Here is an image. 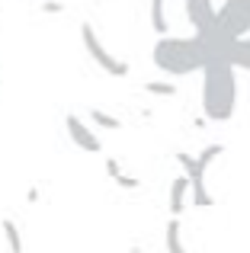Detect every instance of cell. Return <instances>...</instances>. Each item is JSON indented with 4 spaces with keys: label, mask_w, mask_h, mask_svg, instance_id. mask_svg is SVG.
<instances>
[{
    "label": "cell",
    "mask_w": 250,
    "mask_h": 253,
    "mask_svg": "<svg viewBox=\"0 0 250 253\" xmlns=\"http://www.w3.org/2000/svg\"><path fill=\"white\" fill-rule=\"evenodd\" d=\"M154 64L170 77H186L196 71H206L208 64V51L202 36H161L151 48Z\"/></svg>",
    "instance_id": "cell-1"
},
{
    "label": "cell",
    "mask_w": 250,
    "mask_h": 253,
    "mask_svg": "<svg viewBox=\"0 0 250 253\" xmlns=\"http://www.w3.org/2000/svg\"><path fill=\"white\" fill-rule=\"evenodd\" d=\"M238 109V77L234 64L212 61L202 71V112L212 122H228Z\"/></svg>",
    "instance_id": "cell-2"
},
{
    "label": "cell",
    "mask_w": 250,
    "mask_h": 253,
    "mask_svg": "<svg viewBox=\"0 0 250 253\" xmlns=\"http://www.w3.org/2000/svg\"><path fill=\"white\" fill-rule=\"evenodd\" d=\"M221 154H225V148H221V144H208V148H202V154H199V157L186 154V151H180V154H176V161H180V167L186 170L189 183H193V202H196V205H202V209H208V205H215L212 192L206 189V170L212 167V164L218 161Z\"/></svg>",
    "instance_id": "cell-3"
},
{
    "label": "cell",
    "mask_w": 250,
    "mask_h": 253,
    "mask_svg": "<svg viewBox=\"0 0 250 253\" xmlns=\"http://www.w3.org/2000/svg\"><path fill=\"white\" fill-rule=\"evenodd\" d=\"M81 42H83V51H87V55L93 58L106 74H113V77H125V74H128V61L116 58L113 51L103 45V39L96 36V29L90 23H81Z\"/></svg>",
    "instance_id": "cell-4"
},
{
    "label": "cell",
    "mask_w": 250,
    "mask_h": 253,
    "mask_svg": "<svg viewBox=\"0 0 250 253\" xmlns=\"http://www.w3.org/2000/svg\"><path fill=\"white\" fill-rule=\"evenodd\" d=\"M218 26L228 39H247L250 36V0H225L218 6Z\"/></svg>",
    "instance_id": "cell-5"
},
{
    "label": "cell",
    "mask_w": 250,
    "mask_h": 253,
    "mask_svg": "<svg viewBox=\"0 0 250 253\" xmlns=\"http://www.w3.org/2000/svg\"><path fill=\"white\" fill-rule=\"evenodd\" d=\"M186 19L196 29V36H206L218 23V10L212 6V0H186Z\"/></svg>",
    "instance_id": "cell-6"
},
{
    "label": "cell",
    "mask_w": 250,
    "mask_h": 253,
    "mask_svg": "<svg viewBox=\"0 0 250 253\" xmlns=\"http://www.w3.org/2000/svg\"><path fill=\"white\" fill-rule=\"evenodd\" d=\"M64 125H68V135H71V141H74L81 151H87V154H100V151H103L100 138H96L93 131H90V125L83 122L81 116H74V112H71V116H64Z\"/></svg>",
    "instance_id": "cell-7"
},
{
    "label": "cell",
    "mask_w": 250,
    "mask_h": 253,
    "mask_svg": "<svg viewBox=\"0 0 250 253\" xmlns=\"http://www.w3.org/2000/svg\"><path fill=\"white\" fill-rule=\"evenodd\" d=\"M186 196H193V183H189V176L183 173V176H176L173 183H170V215L180 218L183 209H186Z\"/></svg>",
    "instance_id": "cell-8"
},
{
    "label": "cell",
    "mask_w": 250,
    "mask_h": 253,
    "mask_svg": "<svg viewBox=\"0 0 250 253\" xmlns=\"http://www.w3.org/2000/svg\"><path fill=\"white\" fill-rule=\"evenodd\" d=\"M228 64H234V68H241V71H250V36L247 39H238V42L231 45Z\"/></svg>",
    "instance_id": "cell-9"
},
{
    "label": "cell",
    "mask_w": 250,
    "mask_h": 253,
    "mask_svg": "<svg viewBox=\"0 0 250 253\" xmlns=\"http://www.w3.org/2000/svg\"><path fill=\"white\" fill-rule=\"evenodd\" d=\"M164 241H167V253H189V250H186V244H183L180 218H170V224H167V234H164Z\"/></svg>",
    "instance_id": "cell-10"
},
{
    "label": "cell",
    "mask_w": 250,
    "mask_h": 253,
    "mask_svg": "<svg viewBox=\"0 0 250 253\" xmlns=\"http://www.w3.org/2000/svg\"><path fill=\"white\" fill-rule=\"evenodd\" d=\"M167 0H151V29L157 36H167V13H164Z\"/></svg>",
    "instance_id": "cell-11"
},
{
    "label": "cell",
    "mask_w": 250,
    "mask_h": 253,
    "mask_svg": "<svg viewBox=\"0 0 250 253\" xmlns=\"http://www.w3.org/2000/svg\"><path fill=\"white\" fill-rule=\"evenodd\" d=\"M3 241L10 247V253H23V234H19L16 221H10V218H3Z\"/></svg>",
    "instance_id": "cell-12"
},
{
    "label": "cell",
    "mask_w": 250,
    "mask_h": 253,
    "mask_svg": "<svg viewBox=\"0 0 250 253\" xmlns=\"http://www.w3.org/2000/svg\"><path fill=\"white\" fill-rule=\"evenodd\" d=\"M90 119H93L100 128H109V131H119L122 128V122L116 116H109V112H103V109H90Z\"/></svg>",
    "instance_id": "cell-13"
},
{
    "label": "cell",
    "mask_w": 250,
    "mask_h": 253,
    "mask_svg": "<svg viewBox=\"0 0 250 253\" xmlns=\"http://www.w3.org/2000/svg\"><path fill=\"white\" fill-rule=\"evenodd\" d=\"M144 90L151 96H176V84H170V81H148Z\"/></svg>",
    "instance_id": "cell-14"
},
{
    "label": "cell",
    "mask_w": 250,
    "mask_h": 253,
    "mask_svg": "<svg viewBox=\"0 0 250 253\" xmlns=\"http://www.w3.org/2000/svg\"><path fill=\"white\" fill-rule=\"evenodd\" d=\"M116 183H119L122 189H138V186H141L135 176H125V173H119V176H116Z\"/></svg>",
    "instance_id": "cell-15"
},
{
    "label": "cell",
    "mask_w": 250,
    "mask_h": 253,
    "mask_svg": "<svg viewBox=\"0 0 250 253\" xmlns=\"http://www.w3.org/2000/svg\"><path fill=\"white\" fill-rule=\"evenodd\" d=\"M42 13H64V3H61V0H45Z\"/></svg>",
    "instance_id": "cell-16"
},
{
    "label": "cell",
    "mask_w": 250,
    "mask_h": 253,
    "mask_svg": "<svg viewBox=\"0 0 250 253\" xmlns=\"http://www.w3.org/2000/svg\"><path fill=\"white\" fill-rule=\"evenodd\" d=\"M106 173H109V176H119V173H122V167H119V161H113V157H109V161H106Z\"/></svg>",
    "instance_id": "cell-17"
}]
</instances>
